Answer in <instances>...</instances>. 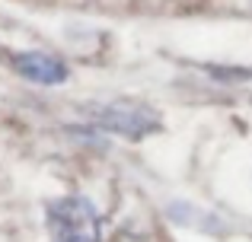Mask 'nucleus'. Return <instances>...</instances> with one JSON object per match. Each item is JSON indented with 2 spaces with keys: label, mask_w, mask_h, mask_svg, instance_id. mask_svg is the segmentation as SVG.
<instances>
[{
  "label": "nucleus",
  "mask_w": 252,
  "mask_h": 242,
  "mask_svg": "<svg viewBox=\"0 0 252 242\" xmlns=\"http://www.w3.org/2000/svg\"><path fill=\"white\" fill-rule=\"evenodd\" d=\"M51 242H102L99 214L86 198H58L45 207Z\"/></svg>",
  "instance_id": "obj_1"
},
{
  "label": "nucleus",
  "mask_w": 252,
  "mask_h": 242,
  "mask_svg": "<svg viewBox=\"0 0 252 242\" xmlns=\"http://www.w3.org/2000/svg\"><path fill=\"white\" fill-rule=\"evenodd\" d=\"M90 118H93V128L128 137V140H141V137L160 131V115L150 106L131 102V99H118V102H109V106L90 108Z\"/></svg>",
  "instance_id": "obj_2"
},
{
  "label": "nucleus",
  "mask_w": 252,
  "mask_h": 242,
  "mask_svg": "<svg viewBox=\"0 0 252 242\" xmlns=\"http://www.w3.org/2000/svg\"><path fill=\"white\" fill-rule=\"evenodd\" d=\"M10 64L23 80L38 83V86H58L70 77L67 64L45 51H16V54H10Z\"/></svg>",
  "instance_id": "obj_3"
},
{
  "label": "nucleus",
  "mask_w": 252,
  "mask_h": 242,
  "mask_svg": "<svg viewBox=\"0 0 252 242\" xmlns=\"http://www.w3.org/2000/svg\"><path fill=\"white\" fill-rule=\"evenodd\" d=\"M169 217L176 220V223L182 226H191V230H204V233H223V223L217 217H211V214H204L201 207L189 204V201H182V204H169Z\"/></svg>",
  "instance_id": "obj_4"
}]
</instances>
